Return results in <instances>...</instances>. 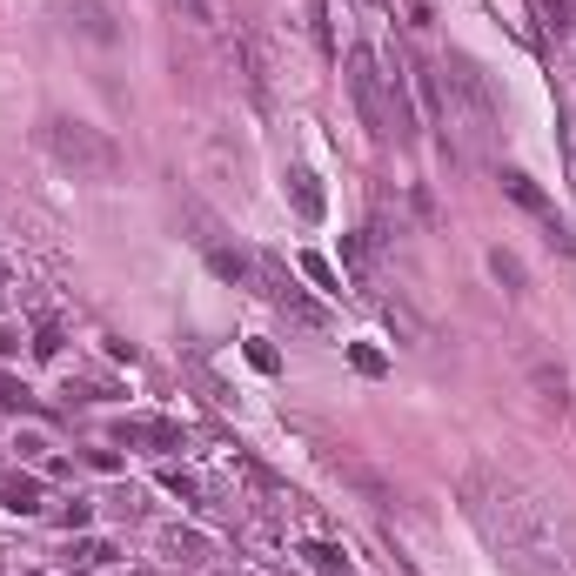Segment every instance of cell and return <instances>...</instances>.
Returning a JSON list of instances; mask_svg holds the SVG:
<instances>
[{
  "instance_id": "8",
  "label": "cell",
  "mask_w": 576,
  "mask_h": 576,
  "mask_svg": "<svg viewBox=\"0 0 576 576\" xmlns=\"http://www.w3.org/2000/svg\"><path fill=\"white\" fill-rule=\"evenodd\" d=\"M67 21H74V34H88V41H101V47L121 41V27H114V14L101 0H67Z\"/></svg>"
},
{
  "instance_id": "25",
  "label": "cell",
  "mask_w": 576,
  "mask_h": 576,
  "mask_svg": "<svg viewBox=\"0 0 576 576\" xmlns=\"http://www.w3.org/2000/svg\"><path fill=\"white\" fill-rule=\"evenodd\" d=\"M0 409H27V389H21V382L0 376Z\"/></svg>"
},
{
  "instance_id": "12",
  "label": "cell",
  "mask_w": 576,
  "mask_h": 576,
  "mask_svg": "<svg viewBox=\"0 0 576 576\" xmlns=\"http://www.w3.org/2000/svg\"><path fill=\"white\" fill-rule=\"evenodd\" d=\"M288 201H295L302 222H322V181H315L309 168H288Z\"/></svg>"
},
{
  "instance_id": "10",
  "label": "cell",
  "mask_w": 576,
  "mask_h": 576,
  "mask_svg": "<svg viewBox=\"0 0 576 576\" xmlns=\"http://www.w3.org/2000/svg\"><path fill=\"white\" fill-rule=\"evenodd\" d=\"M496 181H503V195H510L516 208H523V215H543V222H556L550 195H543V188H536V181L523 175V168H503V175H496Z\"/></svg>"
},
{
  "instance_id": "23",
  "label": "cell",
  "mask_w": 576,
  "mask_h": 576,
  "mask_svg": "<svg viewBox=\"0 0 576 576\" xmlns=\"http://www.w3.org/2000/svg\"><path fill=\"white\" fill-rule=\"evenodd\" d=\"M349 362L362 369V376H382V369H389V362H382V349H369V342H355V349H349Z\"/></svg>"
},
{
  "instance_id": "7",
  "label": "cell",
  "mask_w": 576,
  "mask_h": 576,
  "mask_svg": "<svg viewBox=\"0 0 576 576\" xmlns=\"http://www.w3.org/2000/svg\"><path fill=\"white\" fill-rule=\"evenodd\" d=\"M322 463H329L335 476H342V483H349L355 496H362V503H376V510H396V489L382 483V476H376V469H369V463H355V456H342V449H329Z\"/></svg>"
},
{
  "instance_id": "27",
  "label": "cell",
  "mask_w": 576,
  "mask_h": 576,
  "mask_svg": "<svg viewBox=\"0 0 576 576\" xmlns=\"http://www.w3.org/2000/svg\"><path fill=\"white\" fill-rule=\"evenodd\" d=\"M0 355H21V329H7V322H0Z\"/></svg>"
},
{
  "instance_id": "24",
  "label": "cell",
  "mask_w": 576,
  "mask_h": 576,
  "mask_svg": "<svg viewBox=\"0 0 576 576\" xmlns=\"http://www.w3.org/2000/svg\"><path fill=\"white\" fill-rule=\"evenodd\" d=\"M88 503H81V496H74V503H67V510H61V530H88Z\"/></svg>"
},
{
  "instance_id": "6",
  "label": "cell",
  "mask_w": 576,
  "mask_h": 576,
  "mask_svg": "<svg viewBox=\"0 0 576 576\" xmlns=\"http://www.w3.org/2000/svg\"><path fill=\"white\" fill-rule=\"evenodd\" d=\"M402 74H409V88H416V101H422V121L449 134V81H443V67H429L422 54H402Z\"/></svg>"
},
{
  "instance_id": "4",
  "label": "cell",
  "mask_w": 576,
  "mask_h": 576,
  "mask_svg": "<svg viewBox=\"0 0 576 576\" xmlns=\"http://www.w3.org/2000/svg\"><path fill=\"white\" fill-rule=\"evenodd\" d=\"M349 94H355V108H362V121H369V134L389 141V74L376 67L369 47H349Z\"/></svg>"
},
{
  "instance_id": "13",
  "label": "cell",
  "mask_w": 576,
  "mask_h": 576,
  "mask_svg": "<svg viewBox=\"0 0 576 576\" xmlns=\"http://www.w3.org/2000/svg\"><path fill=\"white\" fill-rule=\"evenodd\" d=\"M382 315H389V329H396L402 342H429V322H422V315L409 309L402 295H389V302H382Z\"/></svg>"
},
{
  "instance_id": "1",
  "label": "cell",
  "mask_w": 576,
  "mask_h": 576,
  "mask_svg": "<svg viewBox=\"0 0 576 576\" xmlns=\"http://www.w3.org/2000/svg\"><path fill=\"white\" fill-rule=\"evenodd\" d=\"M463 503H469V516L489 530L496 550H530L536 536H543V510H536V496H530V489H516L510 476H496V469H476V476H469Z\"/></svg>"
},
{
  "instance_id": "11",
  "label": "cell",
  "mask_w": 576,
  "mask_h": 576,
  "mask_svg": "<svg viewBox=\"0 0 576 576\" xmlns=\"http://www.w3.org/2000/svg\"><path fill=\"white\" fill-rule=\"evenodd\" d=\"M0 510L7 516H41L47 503H41V483H34V476H21V469H14V476H0Z\"/></svg>"
},
{
  "instance_id": "22",
  "label": "cell",
  "mask_w": 576,
  "mask_h": 576,
  "mask_svg": "<svg viewBox=\"0 0 576 576\" xmlns=\"http://www.w3.org/2000/svg\"><path fill=\"white\" fill-rule=\"evenodd\" d=\"M161 483L175 489L181 503H201V483H195V476H188V469H161Z\"/></svg>"
},
{
  "instance_id": "21",
  "label": "cell",
  "mask_w": 576,
  "mask_h": 576,
  "mask_svg": "<svg viewBox=\"0 0 576 576\" xmlns=\"http://www.w3.org/2000/svg\"><path fill=\"white\" fill-rule=\"evenodd\" d=\"M530 7H536V14H543V27H550V34H570V14H576V7H570V0H530Z\"/></svg>"
},
{
  "instance_id": "15",
  "label": "cell",
  "mask_w": 576,
  "mask_h": 576,
  "mask_svg": "<svg viewBox=\"0 0 576 576\" xmlns=\"http://www.w3.org/2000/svg\"><path fill=\"white\" fill-rule=\"evenodd\" d=\"M121 443H155V449H181L175 422H121Z\"/></svg>"
},
{
  "instance_id": "17",
  "label": "cell",
  "mask_w": 576,
  "mask_h": 576,
  "mask_svg": "<svg viewBox=\"0 0 576 576\" xmlns=\"http://www.w3.org/2000/svg\"><path fill=\"white\" fill-rule=\"evenodd\" d=\"M530 382H536V396L550 402V409L570 402V382H563V369H550V362H530Z\"/></svg>"
},
{
  "instance_id": "16",
  "label": "cell",
  "mask_w": 576,
  "mask_h": 576,
  "mask_svg": "<svg viewBox=\"0 0 576 576\" xmlns=\"http://www.w3.org/2000/svg\"><path fill=\"white\" fill-rule=\"evenodd\" d=\"M489 275H496V282L510 288V295H530V268L516 262L510 248H489Z\"/></svg>"
},
{
  "instance_id": "3",
  "label": "cell",
  "mask_w": 576,
  "mask_h": 576,
  "mask_svg": "<svg viewBox=\"0 0 576 576\" xmlns=\"http://www.w3.org/2000/svg\"><path fill=\"white\" fill-rule=\"evenodd\" d=\"M255 288H262V295L288 315V322H295V329H315V335L329 329V309H322V302H315V295L295 282V275H288L275 255H255Z\"/></svg>"
},
{
  "instance_id": "20",
  "label": "cell",
  "mask_w": 576,
  "mask_h": 576,
  "mask_svg": "<svg viewBox=\"0 0 576 576\" xmlns=\"http://www.w3.org/2000/svg\"><path fill=\"white\" fill-rule=\"evenodd\" d=\"M295 268H302V275H309L315 288H329V295H342V275H335V262H329V255H295Z\"/></svg>"
},
{
  "instance_id": "9",
  "label": "cell",
  "mask_w": 576,
  "mask_h": 576,
  "mask_svg": "<svg viewBox=\"0 0 576 576\" xmlns=\"http://www.w3.org/2000/svg\"><path fill=\"white\" fill-rule=\"evenodd\" d=\"M201 242H208V268H215L222 282H242V288H255V255H242V248L215 242V235H201Z\"/></svg>"
},
{
  "instance_id": "19",
  "label": "cell",
  "mask_w": 576,
  "mask_h": 576,
  "mask_svg": "<svg viewBox=\"0 0 576 576\" xmlns=\"http://www.w3.org/2000/svg\"><path fill=\"white\" fill-rule=\"evenodd\" d=\"M161 550L181 556V563H201V556H208V536H195V530H161Z\"/></svg>"
},
{
  "instance_id": "28",
  "label": "cell",
  "mask_w": 576,
  "mask_h": 576,
  "mask_svg": "<svg viewBox=\"0 0 576 576\" xmlns=\"http://www.w3.org/2000/svg\"><path fill=\"white\" fill-rule=\"evenodd\" d=\"M181 7H188V14H195V21H208V0H181Z\"/></svg>"
},
{
  "instance_id": "5",
  "label": "cell",
  "mask_w": 576,
  "mask_h": 576,
  "mask_svg": "<svg viewBox=\"0 0 576 576\" xmlns=\"http://www.w3.org/2000/svg\"><path fill=\"white\" fill-rule=\"evenodd\" d=\"M443 81H449V88H456V101H463V114H469V121H476V134H496V94H489L483 67L469 61V54H449Z\"/></svg>"
},
{
  "instance_id": "18",
  "label": "cell",
  "mask_w": 576,
  "mask_h": 576,
  "mask_svg": "<svg viewBox=\"0 0 576 576\" xmlns=\"http://www.w3.org/2000/svg\"><path fill=\"white\" fill-rule=\"evenodd\" d=\"M67 556H74L81 570H108V563H114V556H121V550H114L108 536H81V543H74V550H67Z\"/></svg>"
},
{
  "instance_id": "26",
  "label": "cell",
  "mask_w": 576,
  "mask_h": 576,
  "mask_svg": "<svg viewBox=\"0 0 576 576\" xmlns=\"http://www.w3.org/2000/svg\"><path fill=\"white\" fill-rule=\"evenodd\" d=\"M248 362H255V369H268V376H275V349H268V342H248Z\"/></svg>"
},
{
  "instance_id": "2",
  "label": "cell",
  "mask_w": 576,
  "mask_h": 576,
  "mask_svg": "<svg viewBox=\"0 0 576 576\" xmlns=\"http://www.w3.org/2000/svg\"><path fill=\"white\" fill-rule=\"evenodd\" d=\"M41 148L61 161L74 181H114L128 168V155L114 148L108 134L94 128V121H74V114H47L41 121Z\"/></svg>"
},
{
  "instance_id": "29",
  "label": "cell",
  "mask_w": 576,
  "mask_h": 576,
  "mask_svg": "<svg viewBox=\"0 0 576 576\" xmlns=\"http://www.w3.org/2000/svg\"><path fill=\"white\" fill-rule=\"evenodd\" d=\"M27 576H41V570H27Z\"/></svg>"
},
{
  "instance_id": "14",
  "label": "cell",
  "mask_w": 576,
  "mask_h": 576,
  "mask_svg": "<svg viewBox=\"0 0 576 576\" xmlns=\"http://www.w3.org/2000/svg\"><path fill=\"white\" fill-rule=\"evenodd\" d=\"M302 563H309L315 576H349V556H342V543H322V536H315V543H302Z\"/></svg>"
}]
</instances>
